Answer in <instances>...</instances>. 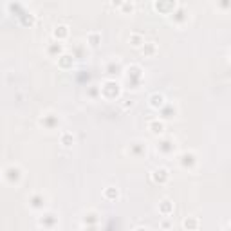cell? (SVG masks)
Returning <instances> with one entry per match:
<instances>
[{
    "label": "cell",
    "mask_w": 231,
    "mask_h": 231,
    "mask_svg": "<svg viewBox=\"0 0 231 231\" xmlns=\"http://www.w3.org/2000/svg\"><path fill=\"white\" fill-rule=\"evenodd\" d=\"M150 99H152V107H161V105H162V96H157V94H155V96H152Z\"/></svg>",
    "instance_id": "obj_1"
},
{
    "label": "cell",
    "mask_w": 231,
    "mask_h": 231,
    "mask_svg": "<svg viewBox=\"0 0 231 231\" xmlns=\"http://www.w3.org/2000/svg\"><path fill=\"white\" fill-rule=\"evenodd\" d=\"M150 128H152V132H154V134H161L164 126H162V123H152V125H150Z\"/></svg>",
    "instance_id": "obj_2"
},
{
    "label": "cell",
    "mask_w": 231,
    "mask_h": 231,
    "mask_svg": "<svg viewBox=\"0 0 231 231\" xmlns=\"http://www.w3.org/2000/svg\"><path fill=\"white\" fill-rule=\"evenodd\" d=\"M132 42H134L132 45H141V43H139V42H141V38H139L137 35H134V36H132Z\"/></svg>",
    "instance_id": "obj_3"
},
{
    "label": "cell",
    "mask_w": 231,
    "mask_h": 231,
    "mask_svg": "<svg viewBox=\"0 0 231 231\" xmlns=\"http://www.w3.org/2000/svg\"><path fill=\"white\" fill-rule=\"evenodd\" d=\"M154 51H155V45H154V43H150V45H148V49H146V54H152Z\"/></svg>",
    "instance_id": "obj_4"
}]
</instances>
